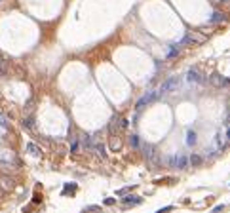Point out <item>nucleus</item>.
I'll list each match as a JSON object with an SVG mask.
<instances>
[{"instance_id": "20e7f679", "label": "nucleus", "mask_w": 230, "mask_h": 213, "mask_svg": "<svg viewBox=\"0 0 230 213\" xmlns=\"http://www.w3.org/2000/svg\"><path fill=\"white\" fill-rule=\"evenodd\" d=\"M186 80H188L190 84H204V82H205V78L200 74V70H198V69H190L188 73H186Z\"/></svg>"}, {"instance_id": "393cba45", "label": "nucleus", "mask_w": 230, "mask_h": 213, "mask_svg": "<svg viewBox=\"0 0 230 213\" xmlns=\"http://www.w3.org/2000/svg\"><path fill=\"white\" fill-rule=\"evenodd\" d=\"M226 137H228V141H230V127H228V131H226Z\"/></svg>"}, {"instance_id": "aec40b11", "label": "nucleus", "mask_w": 230, "mask_h": 213, "mask_svg": "<svg viewBox=\"0 0 230 213\" xmlns=\"http://www.w3.org/2000/svg\"><path fill=\"white\" fill-rule=\"evenodd\" d=\"M221 211H225V204H221V205H215V208H213V213H221Z\"/></svg>"}, {"instance_id": "a211bd4d", "label": "nucleus", "mask_w": 230, "mask_h": 213, "mask_svg": "<svg viewBox=\"0 0 230 213\" xmlns=\"http://www.w3.org/2000/svg\"><path fill=\"white\" fill-rule=\"evenodd\" d=\"M129 143H131V147L137 148V147H139V137H137V135H131V137H129Z\"/></svg>"}, {"instance_id": "5701e85b", "label": "nucleus", "mask_w": 230, "mask_h": 213, "mask_svg": "<svg viewBox=\"0 0 230 213\" xmlns=\"http://www.w3.org/2000/svg\"><path fill=\"white\" fill-rule=\"evenodd\" d=\"M221 4H222V6H225V8H226V10H230V0H221Z\"/></svg>"}, {"instance_id": "2eb2a0df", "label": "nucleus", "mask_w": 230, "mask_h": 213, "mask_svg": "<svg viewBox=\"0 0 230 213\" xmlns=\"http://www.w3.org/2000/svg\"><path fill=\"white\" fill-rule=\"evenodd\" d=\"M6 73H8V63L4 57H0V76H6Z\"/></svg>"}, {"instance_id": "dca6fc26", "label": "nucleus", "mask_w": 230, "mask_h": 213, "mask_svg": "<svg viewBox=\"0 0 230 213\" xmlns=\"http://www.w3.org/2000/svg\"><path fill=\"white\" fill-rule=\"evenodd\" d=\"M186 145H196V133L194 131L186 133Z\"/></svg>"}, {"instance_id": "ddd939ff", "label": "nucleus", "mask_w": 230, "mask_h": 213, "mask_svg": "<svg viewBox=\"0 0 230 213\" xmlns=\"http://www.w3.org/2000/svg\"><path fill=\"white\" fill-rule=\"evenodd\" d=\"M124 204L129 205V204H141V198L139 196H126L124 198Z\"/></svg>"}, {"instance_id": "f03ea898", "label": "nucleus", "mask_w": 230, "mask_h": 213, "mask_svg": "<svg viewBox=\"0 0 230 213\" xmlns=\"http://www.w3.org/2000/svg\"><path fill=\"white\" fill-rule=\"evenodd\" d=\"M179 86H181V80H179L177 76H173V78H169V80H166L162 84V88L158 90V93L160 95H166V93H171V91H175Z\"/></svg>"}, {"instance_id": "423d86ee", "label": "nucleus", "mask_w": 230, "mask_h": 213, "mask_svg": "<svg viewBox=\"0 0 230 213\" xmlns=\"http://www.w3.org/2000/svg\"><path fill=\"white\" fill-rule=\"evenodd\" d=\"M204 40H205V36H202V34H198V32H188V34L183 38V44H202Z\"/></svg>"}, {"instance_id": "4468645a", "label": "nucleus", "mask_w": 230, "mask_h": 213, "mask_svg": "<svg viewBox=\"0 0 230 213\" xmlns=\"http://www.w3.org/2000/svg\"><path fill=\"white\" fill-rule=\"evenodd\" d=\"M23 127H27V130H32V127H34V118H32V116L23 118Z\"/></svg>"}, {"instance_id": "6e6552de", "label": "nucleus", "mask_w": 230, "mask_h": 213, "mask_svg": "<svg viewBox=\"0 0 230 213\" xmlns=\"http://www.w3.org/2000/svg\"><path fill=\"white\" fill-rule=\"evenodd\" d=\"M0 187H2L4 192H6V190H12L13 187H15V181H13L12 177H8V175H2V177H0Z\"/></svg>"}, {"instance_id": "b1692460", "label": "nucleus", "mask_w": 230, "mask_h": 213, "mask_svg": "<svg viewBox=\"0 0 230 213\" xmlns=\"http://www.w3.org/2000/svg\"><path fill=\"white\" fill-rule=\"evenodd\" d=\"M105 204H107V205H112V204H114V198H107Z\"/></svg>"}, {"instance_id": "a878e982", "label": "nucleus", "mask_w": 230, "mask_h": 213, "mask_svg": "<svg viewBox=\"0 0 230 213\" xmlns=\"http://www.w3.org/2000/svg\"><path fill=\"white\" fill-rule=\"evenodd\" d=\"M228 112H230V103H228Z\"/></svg>"}, {"instance_id": "412c9836", "label": "nucleus", "mask_w": 230, "mask_h": 213, "mask_svg": "<svg viewBox=\"0 0 230 213\" xmlns=\"http://www.w3.org/2000/svg\"><path fill=\"white\" fill-rule=\"evenodd\" d=\"M84 211H101V208H99V205H88Z\"/></svg>"}, {"instance_id": "f3484780", "label": "nucleus", "mask_w": 230, "mask_h": 213, "mask_svg": "<svg viewBox=\"0 0 230 213\" xmlns=\"http://www.w3.org/2000/svg\"><path fill=\"white\" fill-rule=\"evenodd\" d=\"M0 126H2L4 130H8V127H10V122H8V118H6V116L2 114V112H0Z\"/></svg>"}, {"instance_id": "6ab92c4d", "label": "nucleus", "mask_w": 230, "mask_h": 213, "mask_svg": "<svg viewBox=\"0 0 230 213\" xmlns=\"http://www.w3.org/2000/svg\"><path fill=\"white\" fill-rule=\"evenodd\" d=\"M179 52H181V49H179V46H173V48H171V52H169L167 55H169V57H175V55H179Z\"/></svg>"}, {"instance_id": "9b49d317", "label": "nucleus", "mask_w": 230, "mask_h": 213, "mask_svg": "<svg viewBox=\"0 0 230 213\" xmlns=\"http://www.w3.org/2000/svg\"><path fill=\"white\" fill-rule=\"evenodd\" d=\"M27 152L29 154H32V156H40V147L36 145V143H27Z\"/></svg>"}, {"instance_id": "7ed1b4c3", "label": "nucleus", "mask_w": 230, "mask_h": 213, "mask_svg": "<svg viewBox=\"0 0 230 213\" xmlns=\"http://www.w3.org/2000/svg\"><path fill=\"white\" fill-rule=\"evenodd\" d=\"M160 97V93L158 91H148L147 95H143L139 101H137V110H141V109H145V105H150L152 101H156V99Z\"/></svg>"}, {"instance_id": "39448f33", "label": "nucleus", "mask_w": 230, "mask_h": 213, "mask_svg": "<svg viewBox=\"0 0 230 213\" xmlns=\"http://www.w3.org/2000/svg\"><path fill=\"white\" fill-rule=\"evenodd\" d=\"M209 84H211V86H215V88H222V86H228L230 80H226V78L221 76L219 73H213L209 76Z\"/></svg>"}, {"instance_id": "bb28decb", "label": "nucleus", "mask_w": 230, "mask_h": 213, "mask_svg": "<svg viewBox=\"0 0 230 213\" xmlns=\"http://www.w3.org/2000/svg\"><path fill=\"white\" fill-rule=\"evenodd\" d=\"M2 192H4V190H2V188H0V194H2Z\"/></svg>"}, {"instance_id": "f8f14e48", "label": "nucleus", "mask_w": 230, "mask_h": 213, "mask_svg": "<svg viewBox=\"0 0 230 213\" xmlns=\"http://www.w3.org/2000/svg\"><path fill=\"white\" fill-rule=\"evenodd\" d=\"M202 156H200V154H192L190 156V158H188V164L192 166V167H198V166H202Z\"/></svg>"}, {"instance_id": "4be33fe9", "label": "nucleus", "mask_w": 230, "mask_h": 213, "mask_svg": "<svg viewBox=\"0 0 230 213\" xmlns=\"http://www.w3.org/2000/svg\"><path fill=\"white\" fill-rule=\"evenodd\" d=\"M173 208H171V205H167V208H162V209H158L156 213H167V211H171Z\"/></svg>"}, {"instance_id": "9d476101", "label": "nucleus", "mask_w": 230, "mask_h": 213, "mask_svg": "<svg viewBox=\"0 0 230 213\" xmlns=\"http://www.w3.org/2000/svg\"><path fill=\"white\" fill-rule=\"evenodd\" d=\"M209 21H211V23H215V25H217V23H225V21H226V15H225L222 12H215Z\"/></svg>"}, {"instance_id": "1a4fd4ad", "label": "nucleus", "mask_w": 230, "mask_h": 213, "mask_svg": "<svg viewBox=\"0 0 230 213\" xmlns=\"http://www.w3.org/2000/svg\"><path fill=\"white\" fill-rule=\"evenodd\" d=\"M186 162H188V160H186L183 154H179V156H175V158H173V166L179 167V169H183V167H186Z\"/></svg>"}, {"instance_id": "0eeeda50", "label": "nucleus", "mask_w": 230, "mask_h": 213, "mask_svg": "<svg viewBox=\"0 0 230 213\" xmlns=\"http://www.w3.org/2000/svg\"><path fill=\"white\" fill-rule=\"evenodd\" d=\"M143 154H145V158L148 160V162H156V148L152 147V145H148V143H145L143 145Z\"/></svg>"}, {"instance_id": "f257e3e1", "label": "nucleus", "mask_w": 230, "mask_h": 213, "mask_svg": "<svg viewBox=\"0 0 230 213\" xmlns=\"http://www.w3.org/2000/svg\"><path fill=\"white\" fill-rule=\"evenodd\" d=\"M127 126H129L127 120L120 118V116H112L110 124H109V131H110V135H118V133H120L122 130H126Z\"/></svg>"}]
</instances>
